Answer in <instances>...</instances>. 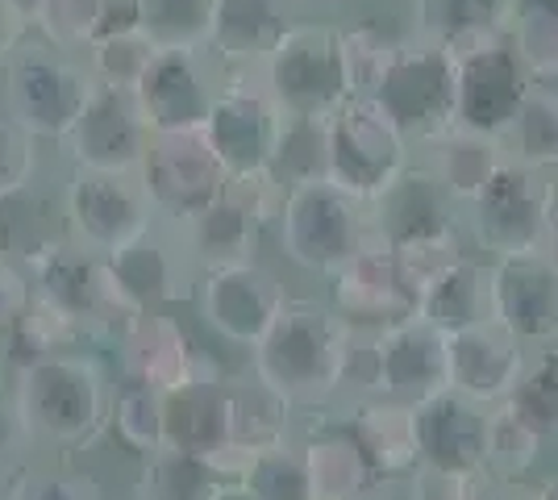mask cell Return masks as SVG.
Listing matches in <instances>:
<instances>
[{"label": "cell", "mask_w": 558, "mask_h": 500, "mask_svg": "<svg viewBox=\"0 0 558 500\" xmlns=\"http://www.w3.org/2000/svg\"><path fill=\"white\" fill-rule=\"evenodd\" d=\"M184 239H167L163 225L155 221L146 234L117 246L105 259L125 305L142 317V313H167L175 301H184Z\"/></svg>", "instance_id": "603a6c76"}, {"label": "cell", "mask_w": 558, "mask_h": 500, "mask_svg": "<svg viewBox=\"0 0 558 500\" xmlns=\"http://www.w3.org/2000/svg\"><path fill=\"white\" fill-rule=\"evenodd\" d=\"M372 234L384 246H404V242L454 234L446 188H438L425 175H396L392 184L375 196Z\"/></svg>", "instance_id": "4316f807"}, {"label": "cell", "mask_w": 558, "mask_h": 500, "mask_svg": "<svg viewBox=\"0 0 558 500\" xmlns=\"http://www.w3.org/2000/svg\"><path fill=\"white\" fill-rule=\"evenodd\" d=\"M138 25L159 50H205L213 0H138Z\"/></svg>", "instance_id": "8d00e7d4"}, {"label": "cell", "mask_w": 558, "mask_h": 500, "mask_svg": "<svg viewBox=\"0 0 558 500\" xmlns=\"http://www.w3.org/2000/svg\"><path fill=\"white\" fill-rule=\"evenodd\" d=\"M372 100L400 134H421L459 113V75L438 59H400L375 75Z\"/></svg>", "instance_id": "7402d4cb"}, {"label": "cell", "mask_w": 558, "mask_h": 500, "mask_svg": "<svg viewBox=\"0 0 558 500\" xmlns=\"http://www.w3.org/2000/svg\"><path fill=\"white\" fill-rule=\"evenodd\" d=\"M279 121H283V113L271 100V93L242 88V84H230L217 93L205 134H209V146L217 150L230 180H267Z\"/></svg>", "instance_id": "9a60e30c"}, {"label": "cell", "mask_w": 558, "mask_h": 500, "mask_svg": "<svg viewBox=\"0 0 558 500\" xmlns=\"http://www.w3.org/2000/svg\"><path fill=\"white\" fill-rule=\"evenodd\" d=\"M155 54H159V47L146 38V29L130 25V29H117V34L96 38L93 47H88V72L96 75V84L134 88Z\"/></svg>", "instance_id": "ab89813d"}, {"label": "cell", "mask_w": 558, "mask_h": 500, "mask_svg": "<svg viewBox=\"0 0 558 500\" xmlns=\"http://www.w3.org/2000/svg\"><path fill=\"white\" fill-rule=\"evenodd\" d=\"M63 242H71L68 200L38 188L34 180L13 192H0V259L34 271Z\"/></svg>", "instance_id": "cb8c5ba5"}, {"label": "cell", "mask_w": 558, "mask_h": 500, "mask_svg": "<svg viewBox=\"0 0 558 500\" xmlns=\"http://www.w3.org/2000/svg\"><path fill=\"white\" fill-rule=\"evenodd\" d=\"M34 134L17 125L9 113H0V192H13L34 180L38 167V150H34Z\"/></svg>", "instance_id": "7bdbcfd3"}, {"label": "cell", "mask_w": 558, "mask_h": 500, "mask_svg": "<svg viewBox=\"0 0 558 500\" xmlns=\"http://www.w3.org/2000/svg\"><path fill=\"white\" fill-rule=\"evenodd\" d=\"M109 426H113L117 442L138 459L163 451V388L130 376V383L113 397Z\"/></svg>", "instance_id": "e575fe53"}, {"label": "cell", "mask_w": 558, "mask_h": 500, "mask_svg": "<svg viewBox=\"0 0 558 500\" xmlns=\"http://www.w3.org/2000/svg\"><path fill=\"white\" fill-rule=\"evenodd\" d=\"M359 205L363 200L350 196L342 184H333L329 175L288 188L279 200L283 255L313 276L342 271L372 242V221L363 217Z\"/></svg>", "instance_id": "3957f363"}, {"label": "cell", "mask_w": 558, "mask_h": 500, "mask_svg": "<svg viewBox=\"0 0 558 500\" xmlns=\"http://www.w3.org/2000/svg\"><path fill=\"white\" fill-rule=\"evenodd\" d=\"M304 463H308V484L313 500H372L379 484L388 479L375 472L372 454L363 451L359 434L342 426L313 429L301 442Z\"/></svg>", "instance_id": "484cf974"}, {"label": "cell", "mask_w": 558, "mask_h": 500, "mask_svg": "<svg viewBox=\"0 0 558 500\" xmlns=\"http://www.w3.org/2000/svg\"><path fill=\"white\" fill-rule=\"evenodd\" d=\"M417 313L446 333L496 317V309H492V263L459 255L434 284L421 292Z\"/></svg>", "instance_id": "f1b7e54d"}, {"label": "cell", "mask_w": 558, "mask_h": 500, "mask_svg": "<svg viewBox=\"0 0 558 500\" xmlns=\"http://www.w3.org/2000/svg\"><path fill=\"white\" fill-rule=\"evenodd\" d=\"M63 200H68L71 239L96 255H113L117 246L134 242L159 221L138 171L71 167Z\"/></svg>", "instance_id": "52a82bcc"}, {"label": "cell", "mask_w": 558, "mask_h": 500, "mask_svg": "<svg viewBox=\"0 0 558 500\" xmlns=\"http://www.w3.org/2000/svg\"><path fill=\"white\" fill-rule=\"evenodd\" d=\"M354 363V326L333 305L288 301L251 346V371L292 408L326 405Z\"/></svg>", "instance_id": "6da1fadb"}, {"label": "cell", "mask_w": 558, "mask_h": 500, "mask_svg": "<svg viewBox=\"0 0 558 500\" xmlns=\"http://www.w3.org/2000/svg\"><path fill=\"white\" fill-rule=\"evenodd\" d=\"M546 246H555L558 255V188H550V205H546Z\"/></svg>", "instance_id": "816d5d0a"}, {"label": "cell", "mask_w": 558, "mask_h": 500, "mask_svg": "<svg viewBox=\"0 0 558 500\" xmlns=\"http://www.w3.org/2000/svg\"><path fill=\"white\" fill-rule=\"evenodd\" d=\"M329 296H333V309L347 317L350 326H367V330H384L400 317L417 313L409 288L396 271V255L392 246H384L379 239H372L354 259L329 276Z\"/></svg>", "instance_id": "44dd1931"}, {"label": "cell", "mask_w": 558, "mask_h": 500, "mask_svg": "<svg viewBox=\"0 0 558 500\" xmlns=\"http://www.w3.org/2000/svg\"><path fill=\"white\" fill-rule=\"evenodd\" d=\"M25 17L9 4V0H0V68L13 59V50L22 47V38H25Z\"/></svg>", "instance_id": "c3c4849f"}, {"label": "cell", "mask_w": 558, "mask_h": 500, "mask_svg": "<svg viewBox=\"0 0 558 500\" xmlns=\"http://www.w3.org/2000/svg\"><path fill=\"white\" fill-rule=\"evenodd\" d=\"M263 63H267V93L283 118L329 121L354 96L347 50L326 29L283 34Z\"/></svg>", "instance_id": "5b68a950"}, {"label": "cell", "mask_w": 558, "mask_h": 500, "mask_svg": "<svg viewBox=\"0 0 558 500\" xmlns=\"http://www.w3.org/2000/svg\"><path fill=\"white\" fill-rule=\"evenodd\" d=\"M138 180L159 221H171V225H184L196 214H205L213 200L230 188V175L209 146L205 130L150 134Z\"/></svg>", "instance_id": "8992f818"}, {"label": "cell", "mask_w": 558, "mask_h": 500, "mask_svg": "<svg viewBox=\"0 0 558 500\" xmlns=\"http://www.w3.org/2000/svg\"><path fill=\"white\" fill-rule=\"evenodd\" d=\"M0 500H9V492H4V484H0Z\"/></svg>", "instance_id": "9f6ffc18"}, {"label": "cell", "mask_w": 558, "mask_h": 500, "mask_svg": "<svg viewBox=\"0 0 558 500\" xmlns=\"http://www.w3.org/2000/svg\"><path fill=\"white\" fill-rule=\"evenodd\" d=\"M525 358H530V346L496 317L454 330L450 333V388L480 405H500L521 380Z\"/></svg>", "instance_id": "ffe728a7"}, {"label": "cell", "mask_w": 558, "mask_h": 500, "mask_svg": "<svg viewBox=\"0 0 558 500\" xmlns=\"http://www.w3.org/2000/svg\"><path fill=\"white\" fill-rule=\"evenodd\" d=\"M29 296H34V276L17 263L0 259V330L22 317Z\"/></svg>", "instance_id": "7dc6e473"}, {"label": "cell", "mask_w": 558, "mask_h": 500, "mask_svg": "<svg viewBox=\"0 0 558 500\" xmlns=\"http://www.w3.org/2000/svg\"><path fill=\"white\" fill-rule=\"evenodd\" d=\"M404 167V134L372 96H350L329 118V180L359 200H375Z\"/></svg>", "instance_id": "9c48e42d"}, {"label": "cell", "mask_w": 558, "mask_h": 500, "mask_svg": "<svg viewBox=\"0 0 558 500\" xmlns=\"http://www.w3.org/2000/svg\"><path fill=\"white\" fill-rule=\"evenodd\" d=\"M226 484L233 479H226V472L213 459L163 447V451L142 459L138 492L142 500H217Z\"/></svg>", "instance_id": "4dcf8cb0"}, {"label": "cell", "mask_w": 558, "mask_h": 500, "mask_svg": "<svg viewBox=\"0 0 558 500\" xmlns=\"http://www.w3.org/2000/svg\"><path fill=\"white\" fill-rule=\"evenodd\" d=\"M217 500H255V497H251V492H246L242 484H226V488H221V497H217Z\"/></svg>", "instance_id": "f5cc1de1"}, {"label": "cell", "mask_w": 558, "mask_h": 500, "mask_svg": "<svg viewBox=\"0 0 558 500\" xmlns=\"http://www.w3.org/2000/svg\"><path fill=\"white\" fill-rule=\"evenodd\" d=\"M146 143H150V125L142 118L138 96L134 88H113V84H96L80 118L63 134L71 167H93V171H138Z\"/></svg>", "instance_id": "8fae6325"}, {"label": "cell", "mask_w": 558, "mask_h": 500, "mask_svg": "<svg viewBox=\"0 0 558 500\" xmlns=\"http://www.w3.org/2000/svg\"><path fill=\"white\" fill-rule=\"evenodd\" d=\"M537 500H558V476H550L546 484H537Z\"/></svg>", "instance_id": "db71d44e"}, {"label": "cell", "mask_w": 558, "mask_h": 500, "mask_svg": "<svg viewBox=\"0 0 558 500\" xmlns=\"http://www.w3.org/2000/svg\"><path fill=\"white\" fill-rule=\"evenodd\" d=\"M546 451V438L537 434L509 401L492 405L488 417V476L492 479H525ZM484 476V479H488Z\"/></svg>", "instance_id": "d590c367"}, {"label": "cell", "mask_w": 558, "mask_h": 500, "mask_svg": "<svg viewBox=\"0 0 558 500\" xmlns=\"http://www.w3.org/2000/svg\"><path fill=\"white\" fill-rule=\"evenodd\" d=\"M17 401L34 442L88 447L113 417V392L93 355L59 351L17 371Z\"/></svg>", "instance_id": "7a4b0ae2"}, {"label": "cell", "mask_w": 558, "mask_h": 500, "mask_svg": "<svg viewBox=\"0 0 558 500\" xmlns=\"http://www.w3.org/2000/svg\"><path fill=\"white\" fill-rule=\"evenodd\" d=\"M125 342V358H130V376L159 388H175V383L217 371L205 355L196 351L192 333L171 317V313H142L130 330L121 333Z\"/></svg>", "instance_id": "d4e9b609"}, {"label": "cell", "mask_w": 558, "mask_h": 500, "mask_svg": "<svg viewBox=\"0 0 558 500\" xmlns=\"http://www.w3.org/2000/svg\"><path fill=\"white\" fill-rule=\"evenodd\" d=\"M288 401H279L267 383H238L233 401V451L251 454L288 438Z\"/></svg>", "instance_id": "f35d334b"}, {"label": "cell", "mask_w": 558, "mask_h": 500, "mask_svg": "<svg viewBox=\"0 0 558 500\" xmlns=\"http://www.w3.org/2000/svg\"><path fill=\"white\" fill-rule=\"evenodd\" d=\"M283 38L276 0H213L209 50L230 63H258Z\"/></svg>", "instance_id": "f546056e"}, {"label": "cell", "mask_w": 558, "mask_h": 500, "mask_svg": "<svg viewBox=\"0 0 558 500\" xmlns=\"http://www.w3.org/2000/svg\"><path fill=\"white\" fill-rule=\"evenodd\" d=\"M329 175V121L317 118H283L279 121L276 155L267 184L279 188H296L308 180H326Z\"/></svg>", "instance_id": "d6a6232c"}, {"label": "cell", "mask_w": 558, "mask_h": 500, "mask_svg": "<svg viewBox=\"0 0 558 500\" xmlns=\"http://www.w3.org/2000/svg\"><path fill=\"white\" fill-rule=\"evenodd\" d=\"M400 484H404V500H475L480 479L438 467V463H417Z\"/></svg>", "instance_id": "ee69618b"}, {"label": "cell", "mask_w": 558, "mask_h": 500, "mask_svg": "<svg viewBox=\"0 0 558 500\" xmlns=\"http://www.w3.org/2000/svg\"><path fill=\"white\" fill-rule=\"evenodd\" d=\"M4 367H9V358H4V346H0V383H4Z\"/></svg>", "instance_id": "11a10c76"}, {"label": "cell", "mask_w": 558, "mask_h": 500, "mask_svg": "<svg viewBox=\"0 0 558 500\" xmlns=\"http://www.w3.org/2000/svg\"><path fill=\"white\" fill-rule=\"evenodd\" d=\"M80 338H84V333H80V326L71 321L68 313H59L47 296H38V292H34V296H29V305L22 309V317H17L13 326H4V330H0V346H4L9 367H17V371H22V367L38 363V358L71 351Z\"/></svg>", "instance_id": "1f68e13d"}, {"label": "cell", "mask_w": 558, "mask_h": 500, "mask_svg": "<svg viewBox=\"0 0 558 500\" xmlns=\"http://www.w3.org/2000/svg\"><path fill=\"white\" fill-rule=\"evenodd\" d=\"M34 292L47 296L59 313H68L80 326V333H125L138 313L125 305L117 288L109 259L71 239L50 259H43L34 271Z\"/></svg>", "instance_id": "ba28073f"}, {"label": "cell", "mask_w": 558, "mask_h": 500, "mask_svg": "<svg viewBox=\"0 0 558 500\" xmlns=\"http://www.w3.org/2000/svg\"><path fill=\"white\" fill-rule=\"evenodd\" d=\"M238 484L255 500H313L301 442H288V438L246 454V467H242Z\"/></svg>", "instance_id": "836d02e7"}, {"label": "cell", "mask_w": 558, "mask_h": 500, "mask_svg": "<svg viewBox=\"0 0 558 500\" xmlns=\"http://www.w3.org/2000/svg\"><path fill=\"white\" fill-rule=\"evenodd\" d=\"M25 442H34V434H29V426H25L17 388L0 383V479L17 467V454H22Z\"/></svg>", "instance_id": "bcb514c9"}, {"label": "cell", "mask_w": 558, "mask_h": 500, "mask_svg": "<svg viewBox=\"0 0 558 500\" xmlns=\"http://www.w3.org/2000/svg\"><path fill=\"white\" fill-rule=\"evenodd\" d=\"M9 4H13L29 25H38L43 17H47V9L54 4V0H9Z\"/></svg>", "instance_id": "f907efd6"}, {"label": "cell", "mask_w": 558, "mask_h": 500, "mask_svg": "<svg viewBox=\"0 0 558 500\" xmlns=\"http://www.w3.org/2000/svg\"><path fill=\"white\" fill-rule=\"evenodd\" d=\"M492 309L530 351L558 342V255L521 251L492 263Z\"/></svg>", "instance_id": "5bb4252c"}, {"label": "cell", "mask_w": 558, "mask_h": 500, "mask_svg": "<svg viewBox=\"0 0 558 500\" xmlns=\"http://www.w3.org/2000/svg\"><path fill=\"white\" fill-rule=\"evenodd\" d=\"M546 205H550V188L530 167L500 163L488 188L471 200L475 242L492 251V259L546 246Z\"/></svg>", "instance_id": "4fadbf2b"}, {"label": "cell", "mask_w": 558, "mask_h": 500, "mask_svg": "<svg viewBox=\"0 0 558 500\" xmlns=\"http://www.w3.org/2000/svg\"><path fill=\"white\" fill-rule=\"evenodd\" d=\"M96 75L88 63L71 59V50L43 42L17 47L4 63V113L25 125L34 138H59L80 118L84 100L93 96Z\"/></svg>", "instance_id": "277c9868"}, {"label": "cell", "mask_w": 558, "mask_h": 500, "mask_svg": "<svg viewBox=\"0 0 558 500\" xmlns=\"http://www.w3.org/2000/svg\"><path fill=\"white\" fill-rule=\"evenodd\" d=\"M9 500H100V492L88 476L50 467V472H29L17 488H9Z\"/></svg>", "instance_id": "f6af8a7d"}, {"label": "cell", "mask_w": 558, "mask_h": 500, "mask_svg": "<svg viewBox=\"0 0 558 500\" xmlns=\"http://www.w3.org/2000/svg\"><path fill=\"white\" fill-rule=\"evenodd\" d=\"M263 188H267V180H230V188L221 192L205 214L175 225L184 239L187 259L201 271L255 259L258 225H263Z\"/></svg>", "instance_id": "ac0fdd59"}, {"label": "cell", "mask_w": 558, "mask_h": 500, "mask_svg": "<svg viewBox=\"0 0 558 500\" xmlns=\"http://www.w3.org/2000/svg\"><path fill=\"white\" fill-rule=\"evenodd\" d=\"M475 500H537V488H525V479H492L475 484Z\"/></svg>", "instance_id": "681fc988"}, {"label": "cell", "mask_w": 558, "mask_h": 500, "mask_svg": "<svg viewBox=\"0 0 558 500\" xmlns=\"http://www.w3.org/2000/svg\"><path fill=\"white\" fill-rule=\"evenodd\" d=\"M372 383L375 392L421 405L450 388V333L409 313L372 333Z\"/></svg>", "instance_id": "30bf717a"}, {"label": "cell", "mask_w": 558, "mask_h": 500, "mask_svg": "<svg viewBox=\"0 0 558 500\" xmlns=\"http://www.w3.org/2000/svg\"><path fill=\"white\" fill-rule=\"evenodd\" d=\"M392 255H396V271H400V280H404V288H409L413 305H417L421 292L434 284L446 267L463 255V251H459V239H454V234H438V239H421V242L392 246Z\"/></svg>", "instance_id": "60d3db41"}, {"label": "cell", "mask_w": 558, "mask_h": 500, "mask_svg": "<svg viewBox=\"0 0 558 500\" xmlns=\"http://www.w3.org/2000/svg\"><path fill=\"white\" fill-rule=\"evenodd\" d=\"M233 401L238 383L221 371L163 388V447L167 451L221 459L233 451Z\"/></svg>", "instance_id": "2e32d148"}, {"label": "cell", "mask_w": 558, "mask_h": 500, "mask_svg": "<svg viewBox=\"0 0 558 500\" xmlns=\"http://www.w3.org/2000/svg\"><path fill=\"white\" fill-rule=\"evenodd\" d=\"M517 150L530 163H555L558 159V100H525L517 109Z\"/></svg>", "instance_id": "b9f144b4"}, {"label": "cell", "mask_w": 558, "mask_h": 500, "mask_svg": "<svg viewBox=\"0 0 558 500\" xmlns=\"http://www.w3.org/2000/svg\"><path fill=\"white\" fill-rule=\"evenodd\" d=\"M488 417L492 405H480L454 388L434 392L417 405L421 463H438L450 472L484 479L488 476Z\"/></svg>", "instance_id": "d6986e66"}, {"label": "cell", "mask_w": 558, "mask_h": 500, "mask_svg": "<svg viewBox=\"0 0 558 500\" xmlns=\"http://www.w3.org/2000/svg\"><path fill=\"white\" fill-rule=\"evenodd\" d=\"M217 93L221 88H213L209 72L201 63V50H159L134 84V96H138V109L150 125V134L205 130Z\"/></svg>", "instance_id": "e0dca14e"}, {"label": "cell", "mask_w": 558, "mask_h": 500, "mask_svg": "<svg viewBox=\"0 0 558 500\" xmlns=\"http://www.w3.org/2000/svg\"><path fill=\"white\" fill-rule=\"evenodd\" d=\"M196 305H201L205 326L217 338L251 351L258 338L271 330L279 309L288 305V296H283V284L263 263L246 259L205 271L201 288H196Z\"/></svg>", "instance_id": "7c38bea8"}, {"label": "cell", "mask_w": 558, "mask_h": 500, "mask_svg": "<svg viewBox=\"0 0 558 500\" xmlns=\"http://www.w3.org/2000/svg\"><path fill=\"white\" fill-rule=\"evenodd\" d=\"M347 426L359 434L363 451L372 454L375 472L384 479H404L421 463L417 405L375 392L350 408Z\"/></svg>", "instance_id": "83f0119b"}, {"label": "cell", "mask_w": 558, "mask_h": 500, "mask_svg": "<svg viewBox=\"0 0 558 500\" xmlns=\"http://www.w3.org/2000/svg\"><path fill=\"white\" fill-rule=\"evenodd\" d=\"M509 405L546 438L558 442V342L534 346L525 358V371L509 392Z\"/></svg>", "instance_id": "74e56055"}]
</instances>
